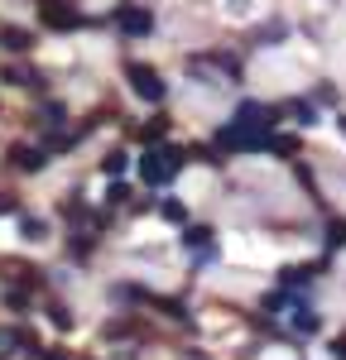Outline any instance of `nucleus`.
<instances>
[{
  "mask_svg": "<svg viewBox=\"0 0 346 360\" xmlns=\"http://www.w3.org/2000/svg\"><path fill=\"white\" fill-rule=\"evenodd\" d=\"M130 77H135V91H140V96H159V91H164L159 77H154V72H144V68H130Z\"/></svg>",
  "mask_w": 346,
  "mask_h": 360,
  "instance_id": "f257e3e1",
  "label": "nucleus"
}]
</instances>
